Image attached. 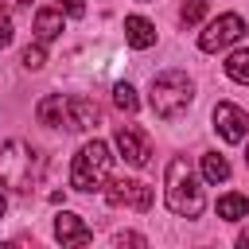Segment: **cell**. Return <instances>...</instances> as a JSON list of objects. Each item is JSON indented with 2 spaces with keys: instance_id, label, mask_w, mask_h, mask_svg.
<instances>
[{
  "instance_id": "obj_1",
  "label": "cell",
  "mask_w": 249,
  "mask_h": 249,
  "mask_svg": "<svg viewBox=\"0 0 249 249\" xmlns=\"http://www.w3.org/2000/svg\"><path fill=\"white\" fill-rule=\"evenodd\" d=\"M163 202L171 214L179 218H198L206 206V195L195 179V171L187 167V160H171L167 163V183H163Z\"/></svg>"
},
{
  "instance_id": "obj_2",
  "label": "cell",
  "mask_w": 249,
  "mask_h": 249,
  "mask_svg": "<svg viewBox=\"0 0 249 249\" xmlns=\"http://www.w3.org/2000/svg\"><path fill=\"white\" fill-rule=\"evenodd\" d=\"M109 171H113L109 144H105V140H86V144L78 148V156H74V167H70V187H74V191H82V195L105 191Z\"/></svg>"
},
{
  "instance_id": "obj_3",
  "label": "cell",
  "mask_w": 249,
  "mask_h": 249,
  "mask_svg": "<svg viewBox=\"0 0 249 249\" xmlns=\"http://www.w3.org/2000/svg\"><path fill=\"white\" fill-rule=\"evenodd\" d=\"M148 101H152V113H156L160 121H175V117H183L187 105L195 101V86H191V78H187L183 70H163V74L152 78Z\"/></svg>"
},
{
  "instance_id": "obj_4",
  "label": "cell",
  "mask_w": 249,
  "mask_h": 249,
  "mask_svg": "<svg viewBox=\"0 0 249 249\" xmlns=\"http://www.w3.org/2000/svg\"><path fill=\"white\" fill-rule=\"evenodd\" d=\"M35 183V148L27 140H8L0 148V187L8 191H31Z\"/></svg>"
},
{
  "instance_id": "obj_5",
  "label": "cell",
  "mask_w": 249,
  "mask_h": 249,
  "mask_svg": "<svg viewBox=\"0 0 249 249\" xmlns=\"http://www.w3.org/2000/svg\"><path fill=\"white\" fill-rule=\"evenodd\" d=\"M241 35H245V19H241L237 12H222L218 19L206 23V31L198 35V47H202L206 54H214V51H226L230 43H237Z\"/></svg>"
},
{
  "instance_id": "obj_6",
  "label": "cell",
  "mask_w": 249,
  "mask_h": 249,
  "mask_svg": "<svg viewBox=\"0 0 249 249\" xmlns=\"http://www.w3.org/2000/svg\"><path fill=\"white\" fill-rule=\"evenodd\" d=\"M105 202L109 206H128V210H148L152 206V187L140 179H109L105 183Z\"/></svg>"
},
{
  "instance_id": "obj_7",
  "label": "cell",
  "mask_w": 249,
  "mask_h": 249,
  "mask_svg": "<svg viewBox=\"0 0 249 249\" xmlns=\"http://www.w3.org/2000/svg\"><path fill=\"white\" fill-rule=\"evenodd\" d=\"M113 144H117L121 160H124V163H132V167H144V163H148V156H152V140H148V132H144V128H136V124H117Z\"/></svg>"
},
{
  "instance_id": "obj_8",
  "label": "cell",
  "mask_w": 249,
  "mask_h": 249,
  "mask_svg": "<svg viewBox=\"0 0 249 249\" xmlns=\"http://www.w3.org/2000/svg\"><path fill=\"white\" fill-rule=\"evenodd\" d=\"M214 128H218V136H222L226 144H241L245 132H249V117H245V109H237L233 101H218V105H214Z\"/></svg>"
},
{
  "instance_id": "obj_9",
  "label": "cell",
  "mask_w": 249,
  "mask_h": 249,
  "mask_svg": "<svg viewBox=\"0 0 249 249\" xmlns=\"http://www.w3.org/2000/svg\"><path fill=\"white\" fill-rule=\"evenodd\" d=\"M97 121H101V109H97L89 97H66V128L89 132Z\"/></svg>"
},
{
  "instance_id": "obj_10",
  "label": "cell",
  "mask_w": 249,
  "mask_h": 249,
  "mask_svg": "<svg viewBox=\"0 0 249 249\" xmlns=\"http://www.w3.org/2000/svg\"><path fill=\"white\" fill-rule=\"evenodd\" d=\"M54 237H58L62 245H89V241H93L89 226H86L78 214H70V210H62V214L54 218Z\"/></svg>"
},
{
  "instance_id": "obj_11",
  "label": "cell",
  "mask_w": 249,
  "mask_h": 249,
  "mask_svg": "<svg viewBox=\"0 0 249 249\" xmlns=\"http://www.w3.org/2000/svg\"><path fill=\"white\" fill-rule=\"evenodd\" d=\"M124 39H128V47L148 51L156 43V23L144 19V16H124Z\"/></svg>"
},
{
  "instance_id": "obj_12",
  "label": "cell",
  "mask_w": 249,
  "mask_h": 249,
  "mask_svg": "<svg viewBox=\"0 0 249 249\" xmlns=\"http://www.w3.org/2000/svg\"><path fill=\"white\" fill-rule=\"evenodd\" d=\"M35 117H39V124H47V128H62V124H66V97H62V93L43 97L39 109H35Z\"/></svg>"
},
{
  "instance_id": "obj_13",
  "label": "cell",
  "mask_w": 249,
  "mask_h": 249,
  "mask_svg": "<svg viewBox=\"0 0 249 249\" xmlns=\"http://www.w3.org/2000/svg\"><path fill=\"white\" fill-rule=\"evenodd\" d=\"M35 35L39 43H51L62 35V8H39L35 12Z\"/></svg>"
},
{
  "instance_id": "obj_14",
  "label": "cell",
  "mask_w": 249,
  "mask_h": 249,
  "mask_svg": "<svg viewBox=\"0 0 249 249\" xmlns=\"http://www.w3.org/2000/svg\"><path fill=\"white\" fill-rule=\"evenodd\" d=\"M218 218H226V222L249 218V198H245V195H222V198H218Z\"/></svg>"
},
{
  "instance_id": "obj_15",
  "label": "cell",
  "mask_w": 249,
  "mask_h": 249,
  "mask_svg": "<svg viewBox=\"0 0 249 249\" xmlns=\"http://www.w3.org/2000/svg\"><path fill=\"white\" fill-rule=\"evenodd\" d=\"M202 179L206 183H226L230 179V160L218 156V152H206L202 156Z\"/></svg>"
},
{
  "instance_id": "obj_16",
  "label": "cell",
  "mask_w": 249,
  "mask_h": 249,
  "mask_svg": "<svg viewBox=\"0 0 249 249\" xmlns=\"http://www.w3.org/2000/svg\"><path fill=\"white\" fill-rule=\"evenodd\" d=\"M226 78H233V82L249 86V51H245V47H241V51H233V54L226 58Z\"/></svg>"
},
{
  "instance_id": "obj_17",
  "label": "cell",
  "mask_w": 249,
  "mask_h": 249,
  "mask_svg": "<svg viewBox=\"0 0 249 249\" xmlns=\"http://www.w3.org/2000/svg\"><path fill=\"white\" fill-rule=\"evenodd\" d=\"M113 105H117L121 113H136V109H140V101H136V89H132L128 82H117V86H113Z\"/></svg>"
},
{
  "instance_id": "obj_18",
  "label": "cell",
  "mask_w": 249,
  "mask_h": 249,
  "mask_svg": "<svg viewBox=\"0 0 249 249\" xmlns=\"http://www.w3.org/2000/svg\"><path fill=\"white\" fill-rule=\"evenodd\" d=\"M202 16H206V0H187V4L179 8V23H183V27H195Z\"/></svg>"
},
{
  "instance_id": "obj_19",
  "label": "cell",
  "mask_w": 249,
  "mask_h": 249,
  "mask_svg": "<svg viewBox=\"0 0 249 249\" xmlns=\"http://www.w3.org/2000/svg\"><path fill=\"white\" fill-rule=\"evenodd\" d=\"M19 58H23V66H27V70H39V66L47 62V51H43V43H35V47H23V54H19Z\"/></svg>"
},
{
  "instance_id": "obj_20",
  "label": "cell",
  "mask_w": 249,
  "mask_h": 249,
  "mask_svg": "<svg viewBox=\"0 0 249 249\" xmlns=\"http://www.w3.org/2000/svg\"><path fill=\"white\" fill-rule=\"evenodd\" d=\"M12 43V19H8V12L0 8V47H8Z\"/></svg>"
},
{
  "instance_id": "obj_21",
  "label": "cell",
  "mask_w": 249,
  "mask_h": 249,
  "mask_svg": "<svg viewBox=\"0 0 249 249\" xmlns=\"http://www.w3.org/2000/svg\"><path fill=\"white\" fill-rule=\"evenodd\" d=\"M58 8L66 16H86V0H58Z\"/></svg>"
},
{
  "instance_id": "obj_22",
  "label": "cell",
  "mask_w": 249,
  "mask_h": 249,
  "mask_svg": "<svg viewBox=\"0 0 249 249\" xmlns=\"http://www.w3.org/2000/svg\"><path fill=\"white\" fill-rule=\"evenodd\" d=\"M113 245H144V237H140V233H117Z\"/></svg>"
},
{
  "instance_id": "obj_23",
  "label": "cell",
  "mask_w": 249,
  "mask_h": 249,
  "mask_svg": "<svg viewBox=\"0 0 249 249\" xmlns=\"http://www.w3.org/2000/svg\"><path fill=\"white\" fill-rule=\"evenodd\" d=\"M237 245H241V249H249V230H245V233L237 237Z\"/></svg>"
},
{
  "instance_id": "obj_24",
  "label": "cell",
  "mask_w": 249,
  "mask_h": 249,
  "mask_svg": "<svg viewBox=\"0 0 249 249\" xmlns=\"http://www.w3.org/2000/svg\"><path fill=\"white\" fill-rule=\"evenodd\" d=\"M4 210H8V198H4V195H0V218H4Z\"/></svg>"
},
{
  "instance_id": "obj_25",
  "label": "cell",
  "mask_w": 249,
  "mask_h": 249,
  "mask_svg": "<svg viewBox=\"0 0 249 249\" xmlns=\"http://www.w3.org/2000/svg\"><path fill=\"white\" fill-rule=\"evenodd\" d=\"M245 163H249V148H245Z\"/></svg>"
},
{
  "instance_id": "obj_26",
  "label": "cell",
  "mask_w": 249,
  "mask_h": 249,
  "mask_svg": "<svg viewBox=\"0 0 249 249\" xmlns=\"http://www.w3.org/2000/svg\"><path fill=\"white\" fill-rule=\"evenodd\" d=\"M144 4H152V0H144Z\"/></svg>"
}]
</instances>
